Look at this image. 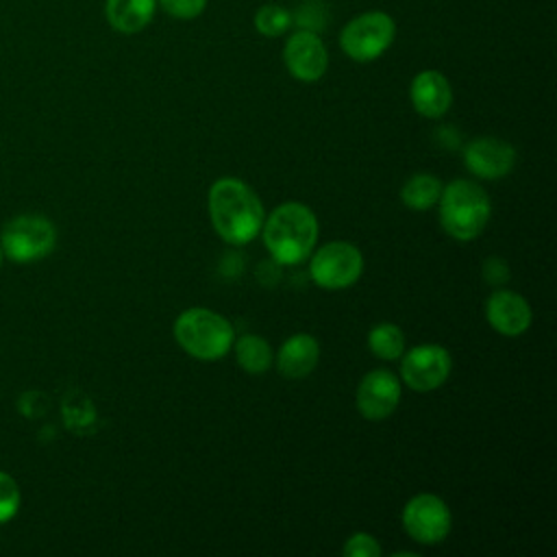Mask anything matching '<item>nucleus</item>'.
<instances>
[{
	"instance_id": "13",
	"label": "nucleus",
	"mask_w": 557,
	"mask_h": 557,
	"mask_svg": "<svg viewBox=\"0 0 557 557\" xmlns=\"http://www.w3.org/2000/svg\"><path fill=\"white\" fill-rule=\"evenodd\" d=\"M485 318L496 333L518 337L531 326V307L520 294L498 289L485 302Z\"/></svg>"
},
{
	"instance_id": "8",
	"label": "nucleus",
	"mask_w": 557,
	"mask_h": 557,
	"mask_svg": "<svg viewBox=\"0 0 557 557\" xmlns=\"http://www.w3.org/2000/svg\"><path fill=\"white\" fill-rule=\"evenodd\" d=\"M403 527L420 544H440L448 537L453 516L448 505L435 494H418L403 507Z\"/></svg>"
},
{
	"instance_id": "6",
	"label": "nucleus",
	"mask_w": 557,
	"mask_h": 557,
	"mask_svg": "<svg viewBox=\"0 0 557 557\" xmlns=\"http://www.w3.org/2000/svg\"><path fill=\"white\" fill-rule=\"evenodd\" d=\"M394 37L396 22L389 13L363 11L339 30V48L348 59L370 63L394 44Z\"/></svg>"
},
{
	"instance_id": "5",
	"label": "nucleus",
	"mask_w": 557,
	"mask_h": 557,
	"mask_svg": "<svg viewBox=\"0 0 557 557\" xmlns=\"http://www.w3.org/2000/svg\"><path fill=\"white\" fill-rule=\"evenodd\" d=\"M57 246L54 224L35 213L11 218L0 233V248L13 263H33L48 257Z\"/></svg>"
},
{
	"instance_id": "18",
	"label": "nucleus",
	"mask_w": 557,
	"mask_h": 557,
	"mask_svg": "<svg viewBox=\"0 0 557 557\" xmlns=\"http://www.w3.org/2000/svg\"><path fill=\"white\" fill-rule=\"evenodd\" d=\"M235 357H237V363L250 374L265 372L274 359L270 344L259 335L239 337L235 342Z\"/></svg>"
},
{
	"instance_id": "1",
	"label": "nucleus",
	"mask_w": 557,
	"mask_h": 557,
	"mask_svg": "<svg viewBox=\"0 0 557 557\" xmlns=\"http://www.w3.org/2000/svg\"><path fill=\"white\" fill-rule=\"evenodd\" d=\"M209 218L226 244L244 246L261 233L265 211L250 185L239 178H220L209 189Z\"/></svg>"
},
{
	"instance_id": "24",
	"label": "nucleus",
	"mask_w": 557,
	"mask_h": 557,
	"mask_svg": "<svg viewBox=\"0 0 557 557\" xmlns=\"http://www.w3.org/2000/svg\"><path fill=\"white\" fill-rule=\"evenodd\" d=\"M342 553L346 557H379L381 555V546L379 542L374 540V535L370 533H352L346 542H344V548Z\"/></svg>"
},
{
	"instance_id": "20",
	"label": "nucleus",
	"mask_w": 557,
	"mask_h": 557,
	"mask_svg": "<svg viewBox=\"0 0 557 557\" xmlns=\"http://www.w3.org/2000/svg\"><path fill=\"white\" fill-rule=\"evenodd\" d=\"M252 24H255V30L259 35L274 39V37L285 35L292 28V11L283 4L268 2V4H261L255 11Z\"/></svg>"
},
{
	"instance_id": "10",
	"label": "nucleus",
	"mask_w": 557,
	"mask_h": 557,
	"mask_svg": "<svg viewBox=\"0 0 557 557\" xmlns=\"http://www.w3.org/2000/svg\"><path fill=\"white\" fill-rule=\"evenodd\" d=\"M283 61L296 81L315 83L329 70V50L318 33L294 28L283 46Z\"/></svg>"
},
{
	"instance_id": "19",
	"label": "nucleus",
	"mask_w": 557,
	"mask_h": 557,
	"mask_svg": "<svg viewBox=\"0 0 557 557\" xmlns=\"http://www.w3.org/2000/svg\"><path fill=\"white\" fill-rule=\"evenodd\" d=\"M368 346L379 359L392 361L405 352V335L392 322H379L368 333Z\"/></svg>"
},
{
	"instance_id": "21",
	"label": "nucleus",
	"mask_w": 557,
	"mask_h": 557,
	"mask_svg": "<svg viewBox=\"0 0 557 557\" xmlns=\"http://www.w3.org/2000/svg\"><path fill=\"white\" fill-rule=\"evenodd\" d=\"M329 20H331V9L326 0H302L292 11V28H298V30H311L322 35Z\"/></svg>"
},
{
	"instance_id": "12",
	"label": "nucleus",
	"mask_w": 557,
	"mask_h": 557,
	"mask_svg": "<svg viewBox=\"0 0 557 557\" xmlns=\"http://www.w3.org/2000/svg\"><path fill=\"white\" fill-rule=\"evenodd\" d=\"M463 163L474 176L496 181L511 172L516 163V150L505 139L476 137L463 148Z\"/></svg>"
},
{
	"instance_id": "26",
	"label": "nucleus",
	"mask_w": 557,
	"mask_h": 557,
	"mask_svg": "<svg viewBox=\"0 0 557 557\" xmlns=\"http://www.w3.org/2000/svg\"><path fill=\"white\" fill-rule=\"evenodd\" d=\"M2 261H4V252H2V248H0V265H2Z\"/></svg>"
},
{
	"instance_id": "2",
	"label": "nucleus",
	"mask_w": 557,
	"mask_h": 557,
	"mask_svg": "<svg viewBox=\"0 0 557 557\" xmlns=\"http://www.w3.org/2000/svg\"><path fill=\"white\" fill-rule=\"evenodd\" d=\"M263 244L272 261L294 265L305 261L318 242V218L302 202H283L263 220Z\"/></svg>"
},
{
	"instance_id": "9",
	"label": "nucleus",
	"mask_w": 557,
	"mask_h": 557,
	"mask_svg": "<svg viewBox=\"0 0 557 557\" xmlns=\"http://www.w3.org/2000/svg\"><path fill=\"white\" fill-rule=\"evenodd\" d=\"M400 363V376L407 383V387L416 392H431L446 383L453 359L448 350L440 344H420L411 350L403 352Z\"/></svg>"
},
{
	"instance_id": "14",
	"label": "nucleus",
	"mask_w": 557,
	"mask_h": 557,
	"mask_svg": "<svg viewBox=\"0 0 557 557\" xmlns=\"http://www.w3.org/2000/svg\"><path fill=\"white\" fill-rule=\"evenodd\" d=\"M409 98L413 109L424 117H442L453 104V87L437 70H422L411 78Z\"/></svg>"
},
{
	"instance_id": "3",
	"label": "nucleus",
	"mask_w": 557,
	"mask_h": 557,
	"mask_svg": "<svg viewBox=\"0 0 557 557\" xmlns=\"http://www.w3.org/2000/svg\"><path fill=\"white\" fill-rule=\"evenodd\" d=\"M437 202L442 228L459 242L479 237L492 215V205L485 189L468 178H457L442 187Z\"/></svg>"
},
{
	"instance_id": "22",
	"label": "nucleus",
	"mask_w": 557,
	"mask_h": 557,
	"mask_svg": "<svg viewBox=\"0 0 557 557\" xmlns=\"http://www.w3.org/2000/svg\"><path fill=\"white\" fill-rule=\"evenodd\" d=\"M20 503H22V494L15 479L0 470V524L9 522L17 513Z\"/></svg>"
},
{
	"instance_id": "23",
	"label": "nucleus",
	"mask_w": 557,
	"mask_h": 557,
	"mask_svg": "<svg viewBox=\"0 0 557 557\" xmlns=\"http://www.w3.org/2000/svg\"><path fill=\"white\" fill-rule=\"evenodd\" d=\"M209 0H157V7L174 20H194L202 15Z\"/></svg>"
},
{
	"instance_id": "17",
	"label": "nucleus",
	"mask_w": 557,
	"mask_h": 557,
	"mask_svg": "<svg viewBox=\"0 0 557 557\" xmlns=\"http://www.w3.org/2000/svg\"><path fill=\"white\" fill-rule=\"evenodd\" d=\"M442 183L440 178H435L433 174L420 172L413 174L400 189V200L405 202V207L413 209V211H429L433 205H437L440 194H442Z\"/></svg>"
},
{
	"instance_id": "11",
	"label": "nucleus",
	"mask_w": 557,
	"mask_h": 557,
	"mask_svg": "<svg viewBox=\"0 0 557 557\" xmlns=\"http://www.w3.org/2000/svg\"><path fill=\"white\" fill-rule=\"evenodd\" d=\"M400 403V381L389 370L368 372L357 387V409L366 420L379 422L389 418Z\"/></svg>"
},
{
	"instance_id": "7",
	"label": "nucleus",
	"mask_w": 557,
	"mask_h": 557,
	"mask_svg": "<svg viewBox=\"0 0 557 557\" xmlns=\"http://www.w3.org/2000/svg\"><path fill=\"white\" fill-rule=\"evenodd\" d=\"M363 272L361 250L350 242H329L320 246L311 261L309 274L315 285L324 289H344L357 283Z\"/></svg>"
},
{
	"instance_id": "4",
	"label": "nucleus",
	"mask_w": 557,
	"mask_h": 557,
	"mask_svg": "<svg viewBox=\"0 0 557 557\" xmlns=\"http://www.w3.org/2000/svg\"><path fill=\"white\" fill-rule=\"evenodd\" d=\"M174 337L187 355L213 361L233 348L235 331L224 315L207 307H191L178 313L174 322Z\"/></svg>"
},
{
	"instance_id": "15",
	"label": "nucleus",
	"mask_w": 557,
	"mask_h": 557,
	"mask_svg": "<svg viewBox=\"0 0 557 557\" xmlns=\"http://www.w3.org/2000/svg\"><path fill=\"white\" fill-rule=\"evenodd\" d=\"M320 357V346L318 339L309 333H296L278 350L276 357V368L283 376L287 379H302L313 372L318 366Z\"/></svg>"
},
{
	"instance_id": "16",
	"label": "nucleus",
	"mask_w": 557,
	"mask_h": 557,
	"mask_svg": "<svg viewBox=\"0 0 557 557\" xmlns=\"http://www.w3.org/2000/svg\"><path fill=\"white\" fill-rule=\"evenodd\" d=\"M157 13V0H104L109 26L122 35L141 33Z\"/></svg>"
},
{
	"instance_id": "25",
	"label": "nucleus",
	"mask_w": 557,
	"mask_h": 557,
	"mask_svg": "<svg viewBox=\"0 0 557 557\" xmlns=\"http://www.w3.org/2000/svg\"><path fill=\"white\" fill-rule=\"evenodd\" d=\"M483 276H485L487 283L498 285V283H505V281L509 278V270H507V265H505L503 259L492 257V259H487L485 265H483Z\"/></svg>"
}]
</instances>
